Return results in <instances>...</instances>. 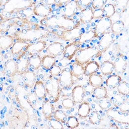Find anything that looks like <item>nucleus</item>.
Masks as SVG:
<instances>
[{"label": "nucleus", "mask_w": 129, "mask_h": 129, "mask_svg": "<svg viewBox=\"0 0 129 129\" xmlns=\"http://www.w3.org/2000/svg\"><path fill=\"white\" fill-rule=\"evenodd\" d=\"M13 44V39L9 36H2L0 38V48L5 50Z\"/></svg>", "instance_id": "nucleus-28"}, {"label": "nucleus", "mask_w": 129, "mask_h": 129, "mask_svg": "<svg viewBox=\"0 0 129 129\" xmlns=\"http://www.w3.org/2000/svg\"><path fill=\"white\" fill-rule=\"evenodd\" d=\"M89 119L90 123H92L93 125H99L101 120V116L98 113L94 111L90 114Z\"/></svg>", "instance_id": "nucleus-40"}, {"label": "nucleus", "mask_w": 129, "mask_h": 129, "mask_svg": "<svg viewBox=\"0 0 129 129\" xmlns=\"http://www.w3.org/2000/svg\"><path fill=\"white\" fill-rule=\"evenodd\" d=\"M34 13V9H32L30 7L22 10V14H23L26 17H30V16H32Z\"/></svg>", "instance_id": "nucleus-50"}, {"label": "nucleus", "mask_w": 129, "mask_h": 129, "mask_svg": "<svg viewBox=\"0 0 129 129\" xmlns=\"http://www.w3.org/2000/svg\"><path fill=\"white\" fill-rule=\"evenodd\" d=\"M60 73L61 68L59 66H57V65H55V66L53 67L51 69V70H50V74H51V75L53 76H59Z\"/></svg>", "instance_id": "nucleus-47"}, {"label": "nucleus", "mask_w": 129, "mask_h": 129, "mask_svg": "<svg viewBox=\"0 0 129 129\" xmlns=\"http://www.w3.org/2000/svg\"><path fill=\"white\" fill-rule=\"evenodd\" d=\"M90 112V107L89 104L87 102H83L80 104L78 109V115L81 117H87L89 115Z\"/></svg>", "instance_id": "nucleus-26"}, {"label": "nucleus", "mask_w": 129, "mask_h": 129, "mask_svg": "<svg viewBox=\"0 0 129 129\" xmlns=\"http://www.w3.org/2000/svg\"><path fill=\"white\" fill-rule=\"evenodd\" d=\"M72 74L75 76L78 77L81 75L85 74V69L82 66V64H80L79 63H75L72 67Z\"/></svg>", "instance_id": "nucleus-34"}, {"label": "nucleus", "mask_w": 129, "mask_h": 129, "mask_svg": "<svg viewBox=\"0 0 129 129\" xmlns=\"http://www.w3.org/2000/svg\"><path fill=\"white\" fill-rule=\"evenodd\" d=\"M32 5L30 1H25V0H11L7 1L4 8L3 12L4 13H11L15 10H21L25 9L30 7Z\"/></svg>", "instance_id": "nucleus-3"}, {"label": "nucleus", "mask_w": 129, "mask_h": 129, "mask_svg": "<svg viewBox=\"0 0 129 129\" xmlns=\"http://www.w3.org/2000/svg\"><path fill=\"white\" fill-rule=\"evenodd\" d=\"M34 12L40 17H46L51 12V8L47 4H39L34 7Z\"/></svg>", "instance_id": "nucleus-14"}, {"label": "nucleus", "mask_w": 129, "mask_h": 129, "mask_svg": "<svg viewBox=\"0 0 129 129\" xmlns=\"http://www.w3.org/2000/svg\"><path fill=\"white\" fill-rule=\"evenodd\" d=\"M46 47V42L44 41H40L33 43V44L28 45L26 46V51L28 54L34 55L37 53L40 52L43 50Z\"/></svg>", "instance_id": "nucleus-10"}, {"label": "nucleus", "mask_w": 129, "mask_h": 129, "mask_svg": "<svg viewBox=\"0 0 129 129\" xmlns=\"http://www.w3.org/2000/svg\"><path fill=\"white\" fill-rule=\"evenodd\" d=\"M77 50H78V47L74 43H71V44L68 45L65 47L64 52H63L64 57H65L69 60H71V59L74 57L75 54L76 53Z\"/></svg>", "instance_id": "nucleus-18"}, {"label": "nucleus", "mask_w": 129, "mask_h": 129, "mask_svg": "<svg viewBox=\"0 0 129 129\" xmlns=\"http://www.w3.org/2000/svg\"><path fill=\"white\" fill-rule=\"evenodd\" d=\"M121 80V77L119 75H112L106 80V85L110 89H114L117 87Z\"/></svg>", "instance_id": "nucleus-19"}, {"label": "nucleus", "mask_w": 129, "mask_h": 129, "mask_svg": "<svg viewBox=\"0 0 129 129\" xmlns=\"http://www.w3.org/2000/svg\"><path fill=\"white\" fill-rule=\"evenodd\" d=\"M99 105L100 107H101L102 109H110L112 107V102L110 101V100L107 98H103L100 100V102H99Z\"/></svg>", "instance_id": "nucleus-42"}, {"label": "nucleus", "mask_w": 129, "mask_h": 129, "mask_svg": "<svg viewBox=\"0 0 129 129\" xmlns=\"http://www.w3.org/2000/svg\"><path fill=\"white\" fill-rule=\"evenodd\" d=\"M114 64V69H116V71L119 74H122L126 70L127 63L125 59L120 57L116 59Z\"/></svg>", "instance_id": "nucleus-20"}, {"label": "nucleus", "mask_w": 129, "mask_h": 129, "mask_svg": "<svg viewBox=\"0 0 129 129\" xmlns=\"http://www.w3.org/2000/svg\"><path fill=\"white\" fill-rule=\"evenodd\" d=\"M47 25L51 26H57L59 28L67 29V30L75 28V23L72 19L65 18L62 16H54L47 20Z\"/></svg>", "instance_id": "nucleus-2"}, {"label": "nucleus", "mask_w": 129, "mask_h": 129, "mask_svg": "<svg viewBox=\"0 0 129 129\" xmlns=\"http://www.w3.org/2000/svg\"><path fill=\"white\" fill-rule=\"evenodd\" d=\"M59 85L62 87H71L74 84L73 74L69 68L63 69L59 77Z\"/></svg>", "instance_id": "nucleus-6"}, {"label": "nucleus", "mask_w": 129, "mask_h": 129, "mask_svg": "<svg viewBox=\"0 0 129 129\" xmlns=\"http://www.w3.org/2000/svg\"><path fill=\"white\" fill-rule=\"evenodd\" d=\"M62 105L63 107L66 109H71L74 106L75 103L73 100L70 98H66L62 101Z\"/></svg>", "instance_id": "nucleus-44"}, {"label": "nucleus", "mask_w": 129, "mask_h": 129, "mask_svg": "<svg viewBox=\"0 0 129 129\" xmlns=\"http://www.w3.org/2000/svg\"><path fill=\"white\" fill-rule=\"evenodd\" d=\"M17 71L20 74H25L28 67V59L21 58L17 63Z\"/></svg>", "instance_id": "nucleus-24"}, {"label": "nucleus", "mask_w": 129, "mask_h": 129, "mask_svg": "<svg viewBox=\"0 0 129 129\" xmlns=\"http://www.w3.org/2000/svg\"><path fill=\"white\" fill-rule=\"evenodd\" d=\"M38 97L36 94H31L28 95V103L32 106H35L38 103Z\"/></svg>", "instance_id": "nucleus-46"}, {"label": "nucleus", "mask_w": 129, "mask_h": 129, "mask_svg": "<svg viewBox=\"0 0 129 129\" xmlns=\"http://www.w3.org/2000/svg\"><path fill=\"white\" fill-rule=\"evenodd\" d=\"M77 2H78L79 6L81 9H85V7L87 6L90 3V0H81V1H78Z\"/></svg>", "instance_id": "nucleus-51"}, {"label": "nucleus", "mask_w": 129, "mask_h": 129, "mask_svg": "<svg viewBox=\"0 0 129 129\" xmlns=\"http://www.w3.org/2000/svg\"><path fill=\"white\" fill-rule=\"evenodd\" d=\"M96 36L95 32L94 31H88L87 32H85L83 34H82L81 35V36L79 37L80 39H79V43H85L86 41H90V40H92L94 37Z\"/></svg>", "instance_id": "nucleus-33"}, {"label": "nucleus", "mask_w": 129, "mask_h": 129, "mask_svg": "<svg viewBox=\"0 0 129 129\" xmlns=\"http://www.w3.org/2000/svg\"><path fill=\"white\" fill-rule=\"evenodd\" d=\"M85 91L82 86L78 85L75 87L72 91V97L74 103H80L83 100Z\"/></svg>", "instance_id": "nucleus-12"}, {"label": "nucleus", "mask_w": 129, "mask_h": 129, "mask_svg": "<svg viewBox=\"0 0 129 129\" xmlns=\"http://www.w3.org/2000/svg\"><path fill=\"white\" fill-rule=\"evenodd\" d=\"M94 94L95 98L98 100L108 98V92H107V88L101 86L95 87L94 90Z\"/></svg>", "instance_id": "nucleus-30"}, {"label": "nucleus", "mask_w": 129, "mask_h": 129, "mask_svg": "<svg viewBox=\"0 0 129 129\" xmlns=\"http://www.w3.org/2000/svg\"><path fill=\"white\" fill-rule=\"evenodd\" d=\"M105 2H106L103 0H94L92 2L93 8H94L95 9H101V7H103V6L104 5Z\"/></svg>", "instance_id": "nucleus-45"}, {"label": "nucleus", "mask_w": 129, "mask_h": 129, "mask_svg": "<svg viewBox=\"0 0 129 129\" xmlns=\"http://www.w3.org/2000/svg\"><path fill=\"white\" fill-rule=\"evenodd\" d=\"M35 74L31 72H26L24 74L23 81L26 85L29 87H32L35 85Z\"/></svg>", "instance_id": "nucleus-29"}, {"label": "nucleus", "mask_w": 129, "mask_h": 129, "mask_svg": "<svg viewBox=\"0 0 129 129\" xmlns=\"http://www.w3.org/2000/svg\"><path fill=\"white\" fill-rule=\"evenodd\" d=\"M48 125L51 126V128L54 129H63V126L61 122L58 120H48Z\"/></svg>", "instance_id": "nucleus-43"}, {"label": "nucleus", "mask_w": 129, "mask_h": 129, "mask_svg": "<svg viewBox=\"0 0 129 129\" xmlns=\"http://www.w3.org/2000/svg\"><path fill=\"white\" fill-rule=\"evenodd\" d=\"M100 64L96 61H91L86 65L85 69V74L86 76H90L95 73L100 69Z\"/></svg>", "instance_id": "nucleus-21"}, {"label": "nucleus", "mask_w": 129, "mask_h": 129, "mask_svg": "<svg viewBox=\"0 0 129 129\" xmlns=\"http://www.w3.org/2000/svg\"><path fill=\"white\" fill-rule=\"evenodd\" d=\"M78 6H77V2L76 1H71L65 5L63 9L64 15L67 17H71L77 12Z\"/></svg>", "instance_id": "nucleus-17"}, {"label": "nucleus", "mask_w": 129, "mask_h": 129, "mask_svg": "<svg viewBox=\"0 0 129 129\" xmlns=\"http://www.w3.org/2000/svg\"><path fill=\"white\" fill-rule=\"evenodd\" d=\"M46 32L40 29L23 30L21 32L18 34V38L21 40H36L42 38L45 35Z\"/></svg>", "instance_id": "nucleus-5"}, {"label": "nucleus", "mask_w": 129, "mask_h": 129, "mask_svg": "<svg viewBox=\"0 0 129 129\" xmlns=\"http://www.w3.org/2000/svg\"><path fill=\"white\" fill-rule=\"evenodd\" d=\"M34 92L38 98L43 99L45 97L47 94L45 85L42 81L39 80L36 82L34 85Z\"/></svg>", "instance_id": "nucleus-15"}, {"label": "nucleus", "mask_w": 129, "mask_h": 129, "mask_svg": "<svg viewBox=\"0 0 129 129\" xmlns=\"http://www.w3.org/2000/svg\"><path fill=\"white\" fill-rule=\"evenodd\" d=\"M103 11L105 12V14L106 15V17L107 18H111L113 15L116 12V9L115 7L112 4H108L105 7L104 9H103Z\"/></svg>", "instance_id": "nucleus-39"}, {"label": "nucleus", "mask_w": 129, "mask_h": 129, "mask_svg": "<svg viewBox=\"0 0 129 129\" xmlns=\"http://www.w3.org/2000/svg\"><path fill=\"white\" fill-rule=\"evenodd\" d=\"M67 125L68 128L74 129L79 126V122L76 117H74V116H70L68 118V120L67 121Z\"/></svg>", "instance_id": "nucleus-38"}, {"label": "nucleus", "mask_w": 129, "mask_h": 129, "mask_svg": "<svg viewBox=\"0 0 129 129\" xmlns=\"http://www.w3.org/2000/svg\"><path fill=\"white\" fill-rule=\"evenodd\" d=\"M100 53L98 49L92 47L85 48L80 50L76 56V61L80 64H83L87 63L92 57Z\"/></svg>", "instance_id": "nucleus-4"}, {"label": "nucleus", "mask_w": 129, "mask_h": 129, "mask_svg": "<svg viewBox=\"0 0 129 129\" xmlns=\"http://www.w3.org/2000/svg\"><path fill=\"white\" fill-rule=\"evenodd\" d=\"M81 35V33L80 29L77 27H75L73 29L63 31L62 33V38L66 41H70V40L79 38Z\"/></svg>", "instance_id": "nucleus-13"}, {"label": "nucleus", "mask_w": 129, "mask_h": 129, "mask_svg": "<svg viewBox=\"0 0 129 129\" xmlns=\"http://www.w3.org/2000/svg\"><path fill=\"white\" fill-rule=\"evenodd\" d=\"M45 87L47 94L49 95V100L54 102H57L60 94L59 81L58 79L51 76L46 81Z\"/></svg>", "instance_id": "nucleus-1"}, {"label": "nucleus", "mask_w": 129, "mask_h": 129, "mask_svg": "<svg viewBox=\"0 0 129 129\" xmlns=\"http://www.w3.org/2000/svg\"><path fill=\"white\" fill-rule=\"evenodd\" d=\"M64 50V48L62 43L59 42L52 43L47 47L48 52L53 56H60Z\"/></svg>", "instance_id": "nucleus-11"}, {"label": "nucleus", "mask_w": 129, "mask_h": 129, "mask_svg": "<svg viewBox=\"0 0 129 129\" xmlns=\"http://www.w3.org/2000/svg\"><path fill=\"white\" fill-rule=\"evenodd\" d=\"M114 70V63H112L111 61H106L101 65V72L105 76L111 74Z\"/></svg>", "instance_id": "nucleus-23"}, {"label": "nucleus", "mask_w": 129, "mask_h": 129, "mask_svg": "<svg viewBox=\"0 0 129 129\" xmlns=\"http://www.w3.org/2000/svg\"><path fill=\"white\" fill-rule=\"evenodd\" d=\"M103 14V10L102 9H95V11L93 12V18L94 19H98V18H101Z\"/></svg>", "instance_id": "nucleus-49"}, {"label": "nucleus", "mask_w": 129, "mask_h": 129, "mask_svg": "<svg viewBox=\"0 0 129 129\" xmlns=\"http://www.w3.org/2000/svg\"><path fill=\"white\" fill-rule=\"evenodd\" d=\"M119 109L123 112H128L129 111V104L128 101L127 102H123L119 105Z\"/></svg>", "instance_id": "nucleus-48"}, {"label": "nucleus", "mask_w": 129, "mask_h": 129, "mask_svg": "<svg viewBox=\"0 0 129 129\" xmlns=\"http://www.w3.org/2000/svg\"><path fill=\"white\" fill-rule=\"evenodd\" d=\"M81 21L83 23H88L93 19V12L90 8L87 7L83 9L79 14Z\"/></svg>", "instance_id": "nucleus-16"}, {"label": "nucleus", "mask_w": 129, "mask_h": 129, "mask_svg": "<svg viewBox=\"0 0 129 129\" xmlns=\"http://www.w3.org/2000/svg\"><path fill=\"white\" fill-rule=\"evenodd\" d=\"M16 71H17V64L14 61L10 59L5 64V72L7 74L11 76L14 74Z\"/></svg>", "instance_id": "nucleus-32"}, {"label": "nucleus", "mask_w": 129, "mask_h": 129, "mask_svg": "<svg viewBox=\"0 0 129 129\" xmlns=\"http://www.w3.org/2000/svg\"><path fill=\"white\" fill-rule=\"evenodd\" d=\"M26 46H27V45L23 41H17L12 46V53L13 54H16L20 52L23 50V48Z\"/></svg>", "instance_id": "nucleus-37"}, {"label": "nucleus", "mask_w": 129, "mask_h": 129, "mask_svg": "<svg viewBox=\"0 0 129 129\" xmlns=\"http://www.w3.org/2000/svg\"><path fill=\"white\" fill-rule=\"evenodd\" d=\"M115 40L114 34L108 32L104 34L100 42L98 50L100 52H104L110 46Z\"/></svg>", "instance_id": "nucleus-9"}, {"label": "nucleus", "mask_w": 129, "mask_h": 129, "mask_svg": "<svg viewBox=\"0 0 129 129\" xmlns=\"http://www.w3.org/2000/svg\"><path fill=\"white\" fill-rule=\"evenodd\" d=\"M112 25V23L110 18H107L106 16L101 18L95 27V34H98V36L104 34L107 30L111 27Z\"/></svg>", "instance_id": "nucleus-8"}, {"label": "nucleus", "mask_w": 129, "mask_h": 129, "mask_svg": "<svg viewBox=\"0 0 129 129\" xmlns=\"http://www.w3.org/2000/svg\"><path fill=\"white\" fill-rule=\"evenodd\" d=\"M124 27H125L124 23L122 21L120 20L114 23L112 25V32L116 34H120L121 32L124 29Z\"/></svg>", "instance_id": "nucleus-36"}, {"label": "nucleus", "mask_w": 129, "mask_h": 129, "mask_svg": "<svg viewBox=\"0 0 129 129\" xmlns=\"http://www.w3.org/2000/svg\"><path fill=\"white\" fill-rule=\"evenodd\" d=\"M128 113V112H123L119 110H109L107 112V115L113 119H114L116 121L128 124L129 117Z\"/></svg>", "instance_id": "nucleus-7"}, {"label": "nucleus", "mask_w": 129, "mask_h": 129, "mask_svg": "<svg viewBox=\"0 0 129 129\" xmlns=\"http://www.w3.org/2000/svg\"><path fill=\"white\" fill-rule=\"evenodd\" d=\"M54 117L57 120L61 122H65L67 119L66 114L61 110H57L54 112Z\"/></svg>", "instance_id": "nucleus-41"}, {"label": "nucleus", "mask_w": 129, "mask_h": 129, "mask_svg": "<svg viewBox=\"0 0 129 129\" xmlns=\"http://www.w3.org/2000/svg\"><path fill=\"white\" fill-rule=\"evenodd\" d=\"M117 90L122 95H128L129 94V86L128 83L126 81H122L117 85Z\"/></svg>", "instance_id": "nucleus-35"}, {"label": "nucleus", "mask_w": 129, "mask_h": 129, "mask_svg": "<svg viewBox=\"0 0 129 129\" xmlns=\"http://www.w3.org/2000/svg\"><path fill=\"white\" fill-rule=\"evenodd\" d=\"M41 61H42V59L39 55H32L31 57L28 59V65L32 69L37 70L41 66Z\"/></svg>", "instance_id": "nucleus-22"}, {"label": "nucleus", "mask_w": 129, "mask_h": 129, "mask_svg": "<svg viewBox=\"0 0 129 129\" xmlns=\"http://www.w3.org/2000/svg\"><path fill=\"white\" fill-rule=\"evenodd\" d=\"M55 64V59L54 57L49 56V55H46L43 57L41 64L45 69H49Z\"/></svg>", "instance_id": "nucleus-31"}, {"label": "nucleus", "mask_w": 129, "mask_h": 129, "mask_svg": "<svg viewBox=\"0 0 129 129\" xmlns=\"http://www.w3.org/2000/svg\"><path fill=\"white\" fill-rule=\"evenodd\" d=\"M54 111V107L50 101H45L43 105V114H44L46 118L49 119L52 114Z\"/></svg>", "instance_id": "nucleus-27"}, {"label": "nucleus", "mask_w": 129, "mask_h": 129, "mask_svg": "<svg viewBox=\"0 0 129 129\" xmlns=\"http://www.w3.org/2000/svg\"><path fill=\"white\" fill-rule=\"evenodd\" d=\"M89 83L93 87H100L103 83V78L98 74H93L89 76Z\"/></svg>", "instance_id": "nucleus-25"}]
</instances>
